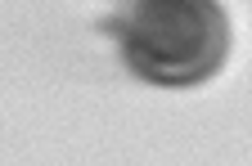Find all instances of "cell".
I'll use <instances>...</instances> for the list:
<instances>
[{"instance_id":"obj_1","label":"cell","mask_w":252,"mask_h":166,"mask_svg":"<svg viewBox=\"0 0 252 166\" xmlns=\"http://www.w3.org/2000/svg\"><path fill=\"white\" fill-rule=\"evenodd\" d=\"M104 27L126 72L162 90L212 81L234 45V23L220 0H122Z\"/></svg>"}]
</instances>
